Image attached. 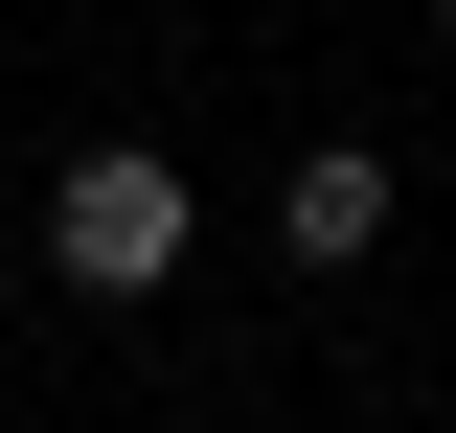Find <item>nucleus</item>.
Masks as SVG:
<instances>
[{"instance_id": "nucleus-1", "label": "nucleus", "mask_w": 456, "mask_h": 433, "mask_svg": "<svg viewBox=\"0 0 456 433\" xmlns=\"http://www.w3.org/2000/svg\"><path fill=\"white\" fill-rule=\"evenodd\" d=\"M183 228H206V206H183V160H160V137L46 160V274H69V297H160V274H183Z\"/></svg>"}, {"instance_id": "nucleus-2", "label": "nucleus", "mask_w": 456, "mask_h": 433, "mask_svg": "<svg viewBox=\"0 0 456 433\" xmlns=\"http://www.w3.org/2000/svg\"><path fill=\"white\" fill-rule=\"evenodd\" d=\"M274 251H297V274H342V251H388V137H320V160L274 183Z\"/></svg>"}]
</instances>
